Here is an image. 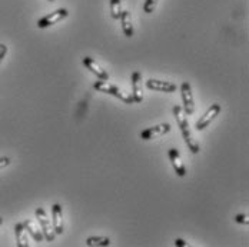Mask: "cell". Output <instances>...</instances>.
<instances>
[{
	"label": "cell",
	"instance_id": "9a60e30c",
	"mask_svg": "<svg viewBox=\"0 0 249 247\" xmlns=\"http://www.w3.org/2000/svg\"><path fill=\"white\" fill-rule=\"evenodd\" d=\"M182 134H183V139H185V143H186L188 148H189L194 154L199 153V150H200L199 143H198V140L192 136V133H191L189 127H188V129H185V130H182Z\"/></svg>",
	"mask_w": 249,
	"mask_h": 247
},
{
	"label": "cell",
	"instance_id": "7a4b0ae2",
	"mask_svg": "<svg viewBox=\"0 0 249 247\" xmlns=\"http://www.w3.org/2000/svg\"><path fill=\"white\" fill-rule=\"evenodd\" d=\"M35 214H36V219H37V222H39L40 227H42V233H43L45 239H46L48 242H53L54 237H56V233H54L53 224L50 223V219L48 217L45 209H42V207L36 209Z\"/></svg>",
	"mask_w": 249,
	"mask_h": 247
},
{
	"label": "cell",
	"instance_id": "d4e9b609",
	"mask_svg": "<svg viewBox=\"0 0 249 247\" xmlns=\"http://www.w3.org/2000/svg\"><path fill=\"white\" fill-rule=\"evenodd\" d=\"M49 1H54V0H49Z\"/></svg>",
	"mask_w": 249,
	"mask_h": 247
},
{
	"label": "cell",
	"instance_id": "8fae6325",
	"mask_svg": "<svg viewBox=\"0 0 249 247\" xmlns=\"http://www.w3.org/2000/svg\"><path fill=\"white\" fill-rule=\"evenodd\" d=\"M52 217H53V229L56 234L63 233V214H62V206L60 204H53L52 206Z\"/></svg>",
	"mask_w": 249,
	"mask_h": 247
},
{
	"label": "cell",
	"instance_id": "ba28073f",
	"mask_svg": "<svg viewBox=\"0 0 249 247\" xmlns=\"http://www.w3.org/2000/svg\"><path fill=\"white\" fill-rule=\"evenodd\" d=\"M168 156H169V160H171V163H172V166H174L175 173L178 174L179 177H185V174H186V167H185V165H183V162H182V159H180L179 151H178L176 148H169Z\"/></svg>",
	"mask_w": 249,
	"mask_h": 247
},
{
	"label": "cell",
	"instance_id": "e0dca14e",
	"mask_svg": "<svg viewBox=\"0 0 249 247\" xmlns=\"http://www.w3.org/2000/svg\"><path fill=\"white\" fill-rule=\"evenodd\" d=\"M110 1V15L115 20H119L121 19V15H122V4H121V0H109Z\"/></svg>",
	"mask_w": 249,
	"mask_h": 247
},
{
	"label": "cell",
	"instance_id": "ac0fdd59",
	"mask_svg": "<svg viewBox=\"0 0 249 247\" xmlns=\"http://www.w3.org/2000/svg\"><path fill=\"white\" fill-rule=\"evenodd\" d=\"M86 245L90 247L109 246V245H110V239H109V237H89V239L86 240Z\"/></svg>",
	"mask_w": 249,
	"mask_h": 247
},
{
	"label": "cell",
	"instance_id": "5b68a950",
	"mask_svg": "<svg viewBox=\"0 0 249 247\" xmlns=\"http://www.w3.org/2000/svg\"><path fill=\"white\" fill-rule=\"evenodd\" d=\"M180 92H182V100H183V112L188 116H191L195 112V101H194V96H192L191 84L188 82H183L182 87H180Z\"/></svg>",
	"mask_w": 249,
	"mask_h": 247
},
{
	"label": "cell",
	"instance_id": "3957f363",
	"mask_svg": "<svg viewBox=\"0 0 249 247\" xmlns=\"http://www.w3.org/2000/svg\"><path fill=\"white\" fill-rule=\"evenodd\" d=\"M68 15H69V12H68L66 9H57V10H54L53 13H49V15L43 16L40 20H37V27H39V29H46V27H49V26L56 25V23H59L60 20L66 19Z\"/></svg>",
	"mask_w": 249,
	"mask_h": 247
},
{
	"label": "cell",
	"instance_id": "8992f818",
	"mask_svg": "<svg viewBox=\"0 0 249 247\" xmlns=\"http://www.w3.org/2000/svg\"><path fill=\"white\" fill-rule=\"evenodd\" d=\"M169 132H171V124L169 123L158 124V126H153V127L145 129L143 132H141V139L142 140H152V139L160 137Z\"/></svg>",
	"mask_w": 249,
	"mask_h": 247
},
{
	"label": "cell",
	"instance_id": "4fadbf2b",
	"mask_svg": "<svg viewBox=\"0 0 249 247\" xmlns=\"http://www.w3.org/2000/svg\"><path fill=\"white\" fill-rule=\"evenodd\" d=\"M121 23H122V30H124L126 37L133 36V25H132V16L129 10H124L121 15Z\"/></svg>",
	"mask_w": 249,
	"mask_h": 247
},
{
	"label": "cell",
	"instance_id": "30bf717a",
	"mask_svg": "<svg viewBox=\"0 0 249 247\" xmlns=\"http://www.w3.org/2000/svg\"><path fill=\"white\" fill-rule=\"evenodd\" d=\"M132 98L135 103H142L143 95H142V74L139 72L132 73Z\"/></svg>",
	"mask_w": 249,
	"mask_h": 247
},
{
	"label": "cell",
	"instance_id": "ffe728a7",
	"mask_svg": "<svg viewBox=\"0 0 249 247\" xmlns=\"http://www.w3.org/2000/svg\"><path fill=\"white\" fill-rule=\"evenodd\" d=\"M236 223H241V224H249V214L248 213H245V214H236L235 216V219H233Z\"/></svg>",
	"mask_w": 249,
	"mask_h": 247
},
{
	"label": "cell",
	"instance_id": "7402d4cb",
	"mask_svg": "<svg viewBox=\"0 0 249 247\" xmlns=\"http://www.w3.org/2000/svg\"><path fill=\"white\" fill-rule=\"evenodd\" d=\"M6 53H7V46L3 45V43H0V63H1V60L4 59Z\"/></svg>",
	"mask_w": 249,
	"mask_h": 247
},
{
	"label": "cell",
	"instance_id": "52a82bcc",
	"mask_svg": "<svg viewBox=\"0 0 249 247\" xmlns=\"http://www.w3.org/2000/svg\"><path fill=\"white\" fill-rule=\"evenodd\" d=\"M146 87L150 90H158V92H165V93H172L176 90V84L172 82H162L156 79H149L146 82Z\"/></svg>",
	"mask_w": 249,
	"mask_h": 247
},
{
	"label": "cell",
	"instance_id": "5bb4252c",
	"mask_svg": "<svg viewBox=\"0 0 249 247\" xmlns=\"http://www.w3.org/2000/svg\"><path fill=\"white\" fill-rule=\"evenodd\" d=\"M23 226H25V229L27 230V233L36 240V242H43V239H45V236H43V233H42V230H39V227L36 226V223L33 222V220H25L23 222Z\"/></svg>",
	"mask_w": 249,
	"mask_h": 247
},
{
	"label": "cell",
	"instance_id": "6da1fadb",
	"mask_svg": "<svg viewBox=\"0 0 249 247\" xmlns=\"http://www.w3.org/2000/svg\"><path fill=\"white\" fill-rule=\"evenodd\" d=\"M93 89H96L100 93L112 95V96H115V98H118V99H121L122 101H124L126 104H133V103H135V100H133L130 93H126L122 89H119L118 86L109 83L107 80H100L99 79L98 82L93 83Z\"/></svg>",
	"mask_w": 249,
	"mask_h": 247
},
{
	"label": "cell",
	"instance_id": "9c48e42d",
	"mask_svg": "<svg viewBox=\"0 0 249 247\" xmlns=\"http://www.w3.org/2000/svg\"><path fill=\"white\" fill-rule=\"evenodd\" d=\"M82 63H83V66H85L88 70H90L92 73L96 74V77H99L100 80H107V79H109L107 72L103 70L99 63H96V60H93L92 57H83Z\"/></svg>",
	"mask_w": 249,
	"mask_h": 247
},
{
	"label": "cell",
	"instance_id": "277c9868",
	"mask_svg": "<svg viewBox=\"0 0 249 247\" xmlns=\"http://www.w3.org/2000/svg\"><path fill=\"white\" fill-rule=\"evenodd\" d=\"M219 113H221V104H218V103L212 104V106L205 112V115H203L199 120L196 122V130L200 132V130L206 129L209 124L212 123V122L216 119V116H218Z\"/></svg>",
	"mask_w": 249,
	"mask_h": 247
},
{
	"label": "cell",
	"instance_id": "cb8c5ba5",
	"mask_svg": "<svg viewBox=\"0 0 249 247\" xmlns=\"http://www.w3.org/2000/svg\"><path fill=\"white\" fill-rule=\"evenodd\" d=\"M1 223H3V219H1V217H0V226H1Z\"/></svg>",
	"mask_w": 249,
	"mask_h": 247
},
{
	"label": "cell",
	"instance_id": "7c38bea8",
	"mask_svg": "<svg viewBox=\"0 0 249 247\" xmlns=\"http://www.w3.org/2000/svg\"><path fill=\"white\" fill-rule=\"evenodd\" d=\"M15 234H16V243H18V246L29 247L27 230L25 229L23 223H16V224H15Z\"/></svg>",
	"mask_w": 249,
	"mask_h": 247
},
{
	"label": "cell",
	"instance_id": "2e32d148",
	"mask_svg": "<svg viewBox=\"0 0 249 247\" xmlns=\"http://www.w3.org/2000/svg\"><path fill=\"white\" fill-rule=\"evenodd\" d=\"M174 115H175L176 122H178L179 127H180V130H185V129H188V127H189L188 119H186V113L183 112V107H182V106H179V104H176V106H175Z\"/></svg>",
	"mask_w": 249,
	"mask_h": 247
},
{
	"label": "cell",
	"instance_id": "603a6c76",
	"mask_svg": "<svg viewBox=\"0 0 249 247\" xmlns=\"http://www.w3.org/2000/svg\"><path fill=\"white\" fill-rule=\"evenodd\" d=\"M175 246H178V247H188L189 245L185 242V240H182V239H176L175 240Z\"/></svg>",
	"mask_w": 249,
	"mask_h": 247
},
{
	"label": "cell",
	"instance_id": "d6986e66",
	"mask_svg": "<svg viewBox=\"0 0 249 247\" xmlns=\"http://www.w3.org/2000/svg\"><path fill=\"white\" fill-rule=\"evenodd\" d=\"M156 4H158V0H146L145 4H143V12L145 13H153L155 9H156Z\"/></svg>",
	"mask_w": 249,
	"mask_h": 247
},
{
	"label": "cell",
	"instance_id": "44dd1931",
	"mask_svg": "<svg viewBox=\"0 0 249 247\" xmlns=\"http://www.w3.org/2000/svg\"><path fill=\"white\" fill-rule=\"evenodd\" d=\"M10 165V159L9 157H0V169H4Z\"/></svg>",
	"mask_w": 249,
	"mask_h": 247
}]
</instances>
